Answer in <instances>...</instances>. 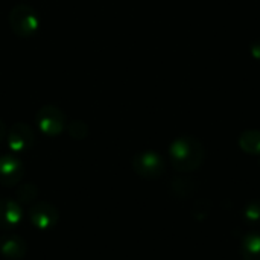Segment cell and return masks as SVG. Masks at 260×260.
<instances>
[{
	"instance_id": "cell-9",
	"label": "cell",
	"mask_w": 260,
	"mask_h": 260,
	"mask_svg": "<svg viewBox=\"0 0 260 260\" xmlns=\"http://www.w3.org/2000/svg\"><path fill=\"white\" fill-rule=\"evenodd\" d=\"M26 250L27 245L26 242L17 236H2L0 238V254L3 256V259L6 260H21L26 256Z\"/></svg>"
},
{
	"instance_id": "cell-1",
	"label": "cell",
	"mask_w": 260,
	"mask_h": 260,
	"mask_svg": "<svg viewBox=\"0 0 260 260\" xmlns=\"http://www.w3.org/2000/svg\"><path fill=\"white\" fill-rule=\"evenodd\" d=\"M206 158L203 143L192 136H181L169 146V160L178 172L197 171Z\"/></svg>"
},
{
	"instance_id": "cell-6",
	"label": "cell",
	"mask_w": 260,
	"mask_h": 260,
	"mask_svg": "<svg viewBox=\"0 0 260 260\" xmlns=\"http://www.w3.org/2000/svg\"><path fill=\"white\" fill-rule=\"evenodd\" d=\"M35 136L29 125L26 123H15L11 126V129L6 133V142L12 152L23 154L27 152L34 145Z\"/></svg>"
},
{
	"instance_id": "cell-11",
	"label": "cell",
	"mask_w": 260,
	"mask_h": 260,
	"mask_svg": "<svg viewBox=\"0 0 260 260\" xmlns=\"http://www.w3.org/2000/svg\"><path fill=\"white\" fill-rule=\"evenodd\" d=\"M239 148L248 155H260V131L250 129L239 136Z\"/></svg>"
},
{
	"instance_id": "cell-13",
	"label": "cell",
	"mask_w": 260,
	"mask_h": 260,
	"mask_svg": "<svg viewBox=\"0 0 260 260\" xmlns=\"http://www.w3.org/2000/svg\"><path fill=\"white\" fill-rule=\"evenodd\" d=\"M37 195H38L37 187L30 183H26L17 190V201L20 204H30L32 201H35Z\"/></svg>"
},
{
	"instance_id": "cell-14",
	"label": "cell",
	"mask_w": 260,
	"mask_h": 260,
	"mask_svg": "<svg viewBox=\"0 0 260 260\" xmlns=\"http://www.w3.org/2000/svg\"><path fill=\"white\" fill-rule=\"evenodd\" d=\"M69 133H70V136H72V137H75V139H82V137H85V136H87V126H85L82 122L75 120V122H72V123H70V126H69Z\"/></svg>"
},
{
	"instance_id": "cell-5",
	"label": "cell",
	"mask_w": 260,
	"mask_h": 260,
	"mask_svg": "<svg viewBox=\"0 0 260 260\" xmlns=\"http://www.w3.org/2000/svg\"><path fill=\"white\" fill-rule=\"evenodd\" d=\"M29 219L32 225L38 230H50L59 221V213L56 207L47 201H38L29 209Z\"/></svg>"
},
{
	"instance_id": "cell-16",
	"label": "cell",
	"mask_w": 260,
	"mask_h": 260,
	"mask_svg": "<svg viewBox=\"0 0 260 260\" xmlns=\"http://www.w3.org/2000/svg\"><path fill=\"white\" fill-rule=\"evenodd\" d=\"M6 126H5V123H3V120L0 119V143L3 142V139L6 137Z\"/></svg>"
},
{
	"instance_id": "cell-12",
	"label": "cell",
	"mask_w": 260,
	"mask_h": 260,
	"mask_svg": "<svg viewBox=\"0 0 260 260\" xmlns=\"http://www.w3.org/2000/svg\"><path fill=\"white\" fill-rule=\"evenodd\" d=\"M242 219L250 225L260 224V200H251L242 210Z\"/></svg>"
},
{
	"instance_id": "cell-8",
	"label": "cell",
	"mask_w": 260,
	"mask_h": 260,
	"mask_svg": "<svg viewBox=\"0 0 260 260\" xmlns=\"http://www.w3.org/2000/svg\"><path fill=\"white\" fill-rule=\"evenodd\" d=\"M24 212L21 204L12 198H0V229L17 227L23 221Z\"/></svg>"
},
{
	"instance_id": "cell-7",
	"label": "cell",
	"mask_w": 260,
	"mask_h": 260,
	"mask_svg": "<svg viewBox=\"0 0 260 260\" xmlns=\"http://www.w3.org/2000/svg\"><path fill=\"white\" fill-rule=\"evenodd\" d=\"M24 175V166L15 155L6 154L0 157V184L5 187H12L21 181Z\"/></svg>"
},
{
	"instance_id": "cell-3",
	"label": "cell",
	"mask_w": 260,
	"mask_h": 260,
	"mask_svg": "<svg viewBox=\"0 0 260 260\" xmlns=\"http://www.w3.org/2000/svg\"><path fill=\"white\" fill-rule=\"evenodd\" d=\"M133 169L142 178L157 180L165 174L166 163L160 154L154 151H145L133 157Z\"/></svg>"
},
{
	"instance_id": "cell-2",
	"label": "cell",
	"mask_w": 260,
	"mask_h": 260,
	"mask_svg": "<svg viewBox=\"0 0 260 260\" xmlns=\"http://www.w3.org/2000/svg\"><path fill=\"white\" fill-rule=\"evenodd\" d=\"M11 29L21 38H30L38 30V15L29 5H17L8 15Z\"/></svg>"
},
{
	"instance_id": "cell-15",
	"label": "cell",
	"mask_w": 260,
	"mask_h": 260,
	"mask_svg": "<svg viewBox=\"0 0 260 260\" xmlns=\"http://www.w3.org/2000/svg\"><path fill=\"white\" fill-rule=\"evenodd\" d=\"M251 55H253V58H256L257 61H260V40L257 41H254L253 44H251Z\"/></svg>"
},
{
	"instance_id": "cell-4",
	"label": "cell",
	"mask_w": 260,
	"mask_h": 260,
	"mask_svg": "<svg viewBox=\"0 0 260 260\" xmlns=\"http://www.w3.org/2000/svg\"><path fill=\"white\" fill-rule=\"evenodd\" d=\"M35 122H37L38 129L43 134L55 137V136L61 134V131L64 129L66 116L58 107L44 105L38 110V113L35 116Z\"/></svg>"
},
{
	"instance_id": "cell-10",
	"label": "cell",
	"mask_w": 260,
	"mask_h": 260,
	"mask_svg": "<svg viewBox=\"0 0 260 260\" xmlns=\"http://www.w3.org/2000/svg\"><path fill=\"white\" fill-rule=\"evenodd\" d=\"M239 253L244 260H260V233L251 232L245 235L239 245Z\"/></svg>"
}]
</instances>
